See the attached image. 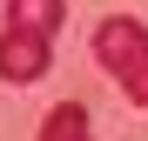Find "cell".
Instances as JSON below:
<instances>
[{
    "mask_svg": "<svg viewBox=\"0 0 148 141\" xmlns=\"http://www.w3.org/2000/svg\"><path fill=\"white\" fill-rule=\"evenodd\" d=\"M94 61H101V74L128 94L135 108H148V27L128 14H114L94 27Z\"/></svg>",
    "mask_w": 148,
    "mask_h": 141,
    "instance_id": "1",
    "label": "cell"
},
{
    "mask_svg": "<svg viewBox=\"0 0 148 141\" xmlns=\"http://www.w3.org/2000/svg\"><path fill=\"white\" fill-rule=\"evenodd\" d=\"M47 47H54V34L27 27V20H7V27H0V81H14V87L47 81V67H54Z\"/></svg>",
    "mask_w": 148,
    "mask_h": 141,
    "instance_id": "2",
    "label": "cell"
},
{
    "mask_svg": "<svg viewBox=\"0 0 148 141\" xmlns=\"http://www.w3.org/2000/svg\"><path fill=\"white\" fill-rule=\"evenodd\" d=\"M40 141H94V134H88V108H81V101H61V108L40 121Z\"/></svg>",
    "mask_w": 148,
    "mask_h": 141,
    "instance_id": "3",
    "label": "cell"
},
{
    "mask_svg": "<svg viewBox=\"0 0 148 141\" xmlns=\"http://www.w3.org/2000/svg\"><path fill=\"white\" fill-rule=\"evenodd\" d=\"M61 14H67V0H14L7 7V20H27V27H40V34H54Z\"/></svg>",
    "mask_w": 148,
    "mask_h": 141,
    "instance_id": "4",
    "label": "cell"
}]
</instances>
